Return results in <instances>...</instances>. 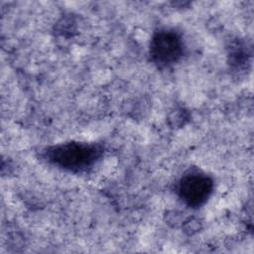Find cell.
Wrapping results in <instances>:
<instances>
[{
  "label": "cell",
  "instance_id": "6da1fadb",
  "mask_svg": "<svg viewBox=\"0 0 254 254\" xmlns=\"http://www.w3.org/2000/svg\"><path fill=\"white\" fill-rule=\"evenodd\" d=\"M101 154L102 149L96 144L68 142L49 148L46 157L57 167L69 172L80 173L91 168Z\"/></svg>",
  "mask_w": 254,
  "mask_h": 254
},
{
  "label": "cell",
  "instance_id": "7a4b0ae2",
  "mask_svg": "<svg viewBox=\"0 0 254 254\" xmlns=\"http://www.w3.org/2000/svg\"><path fill=\"white\" fill-rule=\"evenodd\" d=\"M184 45L181 36L174 30H160L150 44L152 61L160 65H169L180 60L183 56Z\"/></svg>",
  "mask_w": 254,
  "mask_h": 254
},
{
  "label": "cell",
  "instance_id": "3957f363",
  "mask_svg": "<svg viewBox=\"0 0 254 254\" xmlns=\"http://www.w3.org/2000/svg\"><path fill=\"white\" fill-rule=\"evenodd\" d=\"M212 190L213 182L208 176L198 172H190L181 179L178 192L188 206L198 207L207 200Z\"/></svg>",
  "mask_w": 254,
  "mask_h": 254
}]
</instances>
